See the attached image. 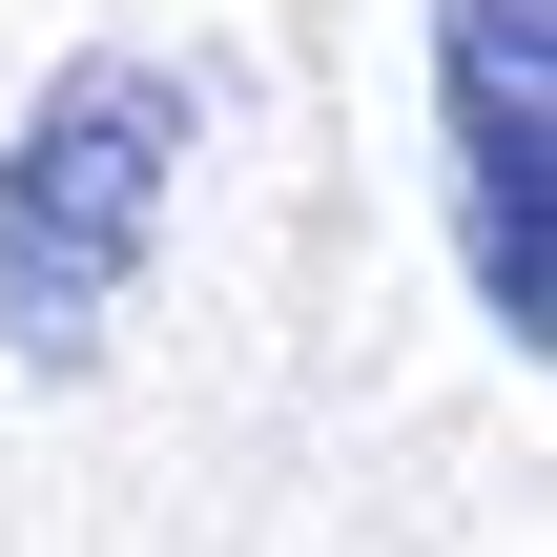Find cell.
Wrapping results in <instances>:
<instances>
[{"label": "cell", "mask_w": 557, "mask_h": 557, "mask_svg": "<svg viewBox=\"0 0 557 557\" xmlns=\"http://www.w3.org/2000/svg\"><path fill=\"white\" fill-rule=\"evenodd\" d=\"M434 145H455V269L537 351L557 331V0H434Z\"/></svg>", "instance_id": "cell-2"}, {"label": "cell", "mask_w": 557, "mask_h": 557, "mask_svg": "<svg viewBox=\"0 0 557 557\" xmlns=\"http://www.w3.org/2000/svg\"><path fill=\"white\" fill-rule=\"evenodd\" d=\"M186 83L145 62V41H83L41 103H21V145H0V351H83L124 289H145V248H165V207H186Z\"/></svg>", "instance_id": "cell-1"}]
</instances>
